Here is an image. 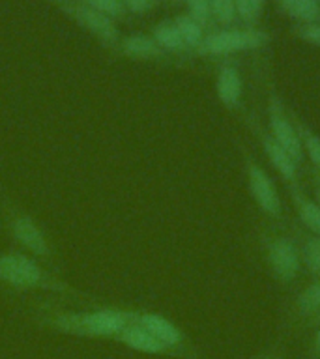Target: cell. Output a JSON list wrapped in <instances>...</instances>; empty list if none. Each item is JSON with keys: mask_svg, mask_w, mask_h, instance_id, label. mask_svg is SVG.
Listing matches in <instances>:
<instances>
[{"mask_svg": "<svg viewBox=\"0 0 320 359\" xmlns=\"http://www.w3.org/2000/svg\"><path fill=\"white\" fill-rule=\"evenodd\" d=\"M122 53L135 60H157L165 56V50L156 43V39L142 34H133L122 39Z\"/></svg>", "mask_w": 320, "mask_h": 359, "instance_id": "cell-11", "label": "cell"}, {"mask_svg": "<svg viewBox=\"0 0 320 359\" xmlns=\"http://www.w3.org/2000/svg\"><path fill=\"white\" fill-rule=\"evenodd\" d=\"M281 6L288 15L300 21L311 22L320 15L319 0H281Z\"/></svg>", "mask_w": 320, "mask_h": 359, "instance_id": "cell-15", "label": "cell"}, {"mask_svg": "<svg viewBox=\"0 0 320 359\" xmlns=\"http://www.w3.org/2000/svg\"><path fill=\"white\" fill-rule=\"evenodd\" d=\"M247 178H249V189H251L253 198L257 201L260 210L269 215H279L281 201L268 174L258 165H249Z\"/></svg>", "mask_w": 320, "mask_h": 359, "instance_id": "cell-9", "label": "cell"}, {"mask_svg": "<svg viewBox=\"0 0 320 359\" xmlns=\"http://www.w3.org/2000/svg\"><path fill=\"white\" fill-rule=\"evenodd\" d=\"M303 144H305V151H307L309 159L320 168V137L313 133H305Z\"/></svg>", "mask_w": 320, "mask_h": 359, "instance_id": "cell-24", "label": "cell"}, {"mask_svg": "<svg viewBox=\"0 0 320 359\" xmlns=\"http://www.w3.org/2000/svg\"><path fill=\"white\" fill-rule=\"evenodd\" d=\"M236 13L246 19V21H255L264 8V0H234Z\"/></svg>", "mask_w": 320, "mask_h": 359, "instance_id": "cell-21", "label": "cell"}, {"mask_svg": "<svg viewBox=\"0 0 320 359\" xmlns=\"http://www.w3.org/2000/svg\"><path fill=\"white\" fill-rule=\"evenodd\" d=\"M303 258H305L307 268L311 269L313 273L320 275V236H316V238H311V240L305 243V249H303Z\"/></svg>", "mask_w": 320, "mask_h": 359, "instance_id": "cell-20", "label": "cell"}, {"mask_svg": "<svg viewBox=\"0 0 320 359\" xmlns=\"http://www.w3.org/2000/svg\"><path fill=\"white\" fill-rule=\"evenodd\" d=\"M4 221L11 240L22 247L27 255L45 260L47 264L55 260V251H53L49 238L32 215L19 210L13 202L4 201Z\"/></svg>", "mask_w": 320, "mask_h": 359, "instance_id": "cell-3", "label": "cell"}, {"mask_svg": "<svg viewBox=\"0 0 320 359\" xmlns=\"http://www.w3.org/2000/svg\"><path fill=\"white\" fill-rule=\"evenodd\" d=\"M122 2L124 8H128L133 13H145V11L150 10L156 0H122Z\"/></svg>", "mask_w": 320, "mask_h": 359, "instance_id": "cell-26", "label": "cell"}, {"mask_svg": "<svg viewBox=\"0 0 320 359\" xmlns=\"http://www.w3.org/2000/svg\"><path fill=\"white\" fill-rule=\"evenodd\" d=\"M137 324L142 325L148 333L156 337L157 341L163 342L173 353L178 352V348L184 344V333L178 330V325L161 314L157 313H137Z\"/></svg>", "mask_w": 320, "mask_h": 359, "instance_id": "cell-8", "label": "cell"}, {"mask_svg": "<svg viewBox=\"0 0 320 359\" xmlns=\"http://www.w3.org/2000/svg\"><path fill=\"white\" fill-rule=\"evenodd\" d=\"M266 41H268V36L260 30H221L202 39L199 49L204 55L225 56L246 49H255Z\"/></svg>", "mask_w": 320, "mask_h": 359, "instance_id": "cell-4", "label": "cell"}, {"mask_svg": "<svg viewBox=\"0 0 320 359\" xmlns=\"http://www.w3.org/2000/svg\"><path fill=\"white\" fill-rule=\"evenodd\" d=\"M319 202H320V191H319Z\"/></svg>", "mask_w": 320, "mask_h": 359, "instance_id": "cell-28", "label": "cell"}, {"mask_svg": "<svg viewBox=\"0 0 320 359\" xmlns=\"http://www.w3.org/2000/svg\"><path fill=\"white\" fill-rule=\"evenodd\" d=\"M269 264L275 275L283 280L292 279L300 268V257H298L296 247L292 245L286 238H279L269 245Z\"/></svg>", "mask_w": 320, "mask_h": 359, "instance_id": "cell-10", "label": "cell"}, {"mask_svg": "<svg viewBox=\"0 0 320 359\" xmlns=\"http://www.w3.org/2000/svg\"><path fill=\"white\" fill-rule=\"evenodd\" d=\"M314 348H316V352L320 353V330L316 331V337H314Z\"/></svg>", "mask_w": 320, "mask_h": 359, "instance_id": "cell-27", "label": "cell"}, {"mask_svg": "<svg viewBox=\"0 0 320 359\" xmlns=\"http://www.w3.org/2000/svg\"><path fill=\"white\" fill-rule=\"evenodd\" d=\"M0 283L28 292H49L56 296H79L81 292L67 285L58 275L51 273L36 258L22 251H8L0 255Z\"/></svg>", "mask_w": 320, "mask_h": 359, "instance_id": "cell-2", "label": "cell"}, {"mask_svg": "<svg viewBox=\"0 0 320 359\" xmlns=\"http://www.w3.org/2000/svg\"><path fill=\"white\" fill-rule=\"evenodd\" d=\"M296 208L303 224L309 230H313L314 234L320 236V204H314V202L307 201L300 193H296Z\"/></svg>", "mask_w": 320, "mask_h": 359, "instance_id": "cell-16", "label": "cell"}, {"mask_svg": "<svg viewBox=\"0 0 320 359\" xmlns=\"http://www.w3.org/2000/svg\"><path fill=\"white\" fill-rule=\"evenodd\" d=\"M218 97L227 107H234L241 97V77L232 66H225L219 69L218 83Z\"/></svg>", "mask_w": 320, "mask_h": 359, "instance_id": "cell-12", "label": "cell"}, {"mask_svg": "<svg viewBox=\"0 0 320 359\" xmlns=\"http://www.w3.org/2000/svg\"><path fill=\"white\" fill-rule=\"evenodd\" d=\"M298 307L303 316L309 318H319L320 316V280L307 286L298 297Z\"/></svg>", "mask_w": 320, "mask_h": 359, "instance_id": "cell-18", "label": "cell"}, {"mask_svg": "<svg viewBox=\"0 0 320 359\" xmlns=\"http://www.w3.org/2000/svg\"><path fill=\"white\" fill-rule=\"evenodd\" d=\"M300 34H302L303 39H307L309 43L320 47V25H305V27L300 28Z\"/></svg>", "mask_w": 320, "mask_h": 359, "instance_id": "cell-25", "label": "cell"}, {"mask_svg": "<svg viewBox=\"0 0 320 359\" xmlns=\"http://www.w3.org/2000/svg\"><path fill=\"white\" fill-rule=\"evenodd\" d=\"M189 15L201 22H206L210 17V0H187Z\"/></svg>", "mask_w": 320, "mask_h": 359, "instance_id": "cell-23", "label": "cell"}, {"mask_svg": "<svg viewBox=\"0 0 320 359\" xmlns=\"http://www.w3.org/2000/svg\"><path fill=\"white\" fill-rule=\"evenodd\" d=\"M264 148H266V154H268L269 161L277 170L281 172V176L285 180H294L296 178V161L292 159L288 154H286L283 148H281L277 142H275L272 137L264 139Z\"/></svg>", "mask_w": 320, "mask_h": 359, "instance_id": "cell-13", "label": "cell"}, {"mask_svg": "<svg viewBox=\"0 0 320 359\" xmlns=\"http://www.w3.org/2000/svg\"><path fill=\"white\" fill-rule=\"evenodd\" d=\"M137 311L118 307H101L94 311H64V309H41L36 313V322L41 327L56 333L83 339H111L129 325Z\"/></svg>", "mask_w": 320, "mask_h": 359, "instance_id": "cell-1", "label": "cell"}, {"mask_svg": "<svg viewBox=\"0 0 320 359\" xmlns=\"http://www.w3.org/2000/svg\"><path fill=\"white\" fill-rule=\"evenodd\" d=\"M174 25L187 47H199L202 43V27L196 19H193L191 15H180Z\"/></svg>", "mask_w": 320, "mask_h": 359, "instance_id": "cell-17", "label": "cell"}, {"mask_svg": "<svg viewBox=\"0 0 320 359\" xmlns=\"http://www.w3.org/2000/svg\"><path fill=\"white\" fill-rule=\"evenodd\" d=\"M152 38L156 39V43L161 47L163 50H173V53H180L184 50L187 45L184 43V39L180 36L178 28L174 22H159L154 28V36Z\"/></svg>", "mask_w": 320, "mask_h": 359, "instance_id": "cell-14", "label": "cell"}, {"mask_svg": "<svg viewBox=\"0 0 320 359\" xmlns=\"http://www.w3.org/2000/svg\"><path fill=\"white\" fill-rule=\"evenodd\" d=\"M114 342L129 348V350H135V352L150 353V355H167V353H173L163 342H159L152 333H148L142 325L137 324V316H135L131 324L126 325L114 337Z\"/></svg>", "mask_w": 320, "mask_h": 359, "instance_id": "cell-7", "label": "cell"}, {"mask_svg": "<svg viewBox=\"0 0 320 359\" xmlns=\"http://www.w3.org/2000/svg\"><path fill=\"white\" fill-rule=\"evenodd\" d=\"M84 4H88L90 8H94V10L109 17H120L124 13L122 0H84Z\"/></svg>", "mask_w": 320, "mask_h": 359, "instance_id": "cell-22", "label": "cell"}, {"mask_svg": "<svg viewBox=\"0 0 320 359\" xmlns=\"http://www.w3.org/2000/svg\"><path fill=\"white\" fill-rule=\"evenodd\" d=\"M269 129H272V139L288 154L296 163L302 161L303 146L302 140L298 137L296 129L292 128V123L286 120V116L281 111L277 103H272L269 107Z\"/></svg>", "mask_w": 320, "mask_h": 359, "instance_id": "cell-6", "label": "cell"}, {"mask_svg": "<svg viewBox=\"0 0 320 359\" xmlns=\"http://www.w3.org/2000/svg\"><path fill=\"white\" fill-rule=\"evenodd\" d=\"M210 13H212L219 22H232L236 13L234 0H210Z\"/></svg>", "mask_w": 320, "mask_h": 359, "instance_id": "cell-19", "label": "cell"}, {"mask_svg": "<svg viewBox=\"0 0 320 359\" xmlns=\"http://www.w3.org/2000/svg\"><path fill=\"white\" fill-rule=\"evenodd\" d=\"M69 11L81 27L98 36L103 43L114 45L118 41V30L112 17L90 8L88 4H73L69 6Z\"/></svg>", "mask_w": 320, "mask_h": 359, "instance_id": "cell-5", "label": "cell"}]
</instances>
